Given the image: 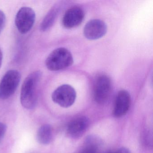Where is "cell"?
Listing matches in <instances>:
<instances>
[{"label":"cell","mask_w":153,"mask_h":153,"mask_svg":"<svg viewBox=\"0 0 153 153\" xmlns=\"http://www.w3.org/2000/svg\"><path fill=\"white\" fill-rule=\"evenodd\" d=\"M42 75L40 71H33L27 77L23 83L20 94V102L25 109L31 110L36 105Z\"/></svg>","instance_id":"obj_1"},{"label":"cell","mask_w":153,"mask_h":153,"mask_svg":"<svg viewBox=\"0 0 153 153\" xmlns=\"http://www.w3.org/2000/svg\"><path fill=\"white\" fill-rule=\"evenodd\" d=\"M73 63V56L71 53L63 47L53 50L45 61L46 68L51 71H58L67 68Z\"/></svg>","instance_id":"obj_2"},{"label":"cell","mask_w":153,"mask_h":153,"mask_svg":"<svg viewBox=\"0 0 153 153\" xmlns=\"http://www.w3.org/2000/svg\"><path fill=\"white\" fill-rule=\"evenodd\" d=\"M21 74L18 71H7L0 82V99L5 100L14 94L20 83Z\"/></svg>","instance_id":"obj_3"},{"label":"cell","mask_w":153,"mask_h":153,"mask_svg":"<svg viewBox=\"0 0 153 153\" xmlns=\"http://www.w3.org/2000/svg\"><path fill=\"white\" fill-rule=\"evenodd\" d=\"M112 84L111 78L106 75L97 77L94 85V97L98 104L106 102L111 93Z\"/></svg>","instance_id":"obj_4"},{"label":"cell","mask_w":153,"mask_h":153,"mask_svg":"<svg viewBox=\"0 0 153 153\" xmlns=\"http://www.w3.org/2000/svg\"><path fill=\"white\" fill-rule=\"evenodd\" d=\"M76 93L69 85H63L56 88L52 94V99L55 103L61 107H70L75 102Z\"/></svg>","instance_id":"obj_5"},{"label":"cell","mask_w":153,"mask_h":153,"mask_svg":"<svg viewBox=\"0 0 153 153\" xmlns=\"http://www.w3.org/2000/svg\"><path fill=\"white\" fill-rule=\"evenodd\" d=\"M35 19L36 14L33 10L29 7H23L16 16L15 23L18 31L25 34L31 30Z\"/></svg>","instance_id":"obj_6"},{"label":"cell","mask_w":153,"mask_h":153,"mask_svg":"<svg viewBox=\"0 0 153 153\" xmlns=\"http://www.w3.org/2000/svg\"><path fill=\"white\" fill-rule=\"evenodd\" d=\"M106 32L107 26L104 22L100 19L90 20L84 27V36L88 40L100 39L105 35Z\"/></svg>","instance_id":"obj_7"},{"label":"cell","mask_w":153,"mask_h":153,"mask_svg":"<svg viewBox=\"0 0 153 153\" xmlns=\"http://www.w3.org/2000/svg\"><path fill=\"white\" fill-rule=\"evenodd\" d=\"M85 17L84 10L80 7H73L68 9L64 14L62 25L66 28L76 27L83 22Z\"/></svg>","instance_id":"obj_8"},{"label":"cell","mask_w":153,"mask_h":153,"mask_svg":"<svg viewBox=\"0 0 153 153\" xmlns=\"http://www.w3.org/2000/svg\"><path fill=\"white\" fill-rule=\"evenodd\" d=\"M131 102V96L128 92L125 90L119 91L114 102V115L117 118L125 115L130 107Z\"/></svg>","instance_id":"obj_9"},{"label":"cell","mask_w":153,"mask_h":153,"mask_svg":"<svg viewBox=\"0 0 153 153\" xmlns=\"http://www.w3.org/2000/svg\"><path fill=\"white\" fill-rule=\"evenodd\" d=\"M89 124V120L86 117H78L69 123L67 127V132L71 137H79L85 132Z\"/></svg>","instance_id":"obj_10"},{"label":"cell","mask_w":153,"mask_h":153,"mask_svg":"<svg viewBox=\"0 0 153 153\" xmlns=\"http://www.w3.org/2000/svg\"><path fill=\"white\" fill-rule=\"evenodd\" d=\"M62 7L61 3L55 4L51 8L44 18L41 25V31L45 32L49 30L55 23Z\"/></svg>","instance_id":"obj_11"},{"label":"cell","mask_w":153,"mask_h":153,"mask_svg":"<svg viewBox=\"0 0 153 153\" xmlns=\"http://www.w3.org/2000/svg\"><path fill=\"white\" fill-rule=\"evenodd\" d=\"M102 146L101 139L97 136L91 135L86 139L84 147L78 153H103L101 151Z\"/></svg>","instance_id":"obj_12"},{"label":"cell","mask_w":153,"mask_h":153,"mask_svg":"<svg viewBox=\"0 0 153 153\" xmlns=\"http://www.w3.org/2000/svg\"><path fill=\"white\" fill-rule=\"evenodd\" d=\"M36 137L38 142L42 145H48L53 138L52 129L49 124L42 125L37 132Z\"/></svg>","instance_id":"obj_13"},{"label":"cell","mask_w":153,"mask_h":153,"mask_svg":"<svg viewBox=\"0 0 153 153\" xmlns=\"http://www.w3.org/2000/svg\"><path fill=\"white\" fill-rule=\"evenodd\" d=\"M6 22V17L3 11L0 10V34L3 30Z\"/></svg>","instance_id":"obj_14"},{"label":"cell","mask_w":153,"mask_h":153,"mask_svg":"<svg viewBox=\"0 0 153 153\" xmlns=\"http://www.w3.org/2000/svg\"><path fill=\"white\" fill-rule=\"evenodd\" d=\"M7 129V126L4 123L0 122V143L2 141L6 134Z\"/></svg>","instance_id":"obj_15"},{"label":"cell","mask_w":153,"mask_h":153,"mask_svg":"<svg viewBox=\"0 0 153 153\" xmlns=\"http://www.w3.org/2000/svg\"><path fill=\"white\" fill-rule=\"evenodd\" d=\"M113 153H131L130 150L125 147L121 148Z\"/></svg>","instance_id":"obj_16"},{"label":"cell","mask_w":153,"mask_h":153,"mask_svg":"<svg viewBox=\"0 0 153 153\" xmlns=\"http://www.w3.org/2000/svg\"><path fill=\"white\" fill-rule=\"evenodd\" d=\"M2 59H3V53L1 49L0 48V68L1 67V64H2Z\"/></svg>","instance_id":"obj_17"}]
</instances>
